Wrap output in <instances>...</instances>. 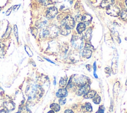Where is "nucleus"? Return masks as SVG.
I'll use <instances>...</instances> for the list:
<instances>
[{
  "instance_id": "obj_23",
  "label": "nucleus",
  "mask_w": 127,
  "mask_h": 113,
  "mask_svg": "<svg viewBox=\"0 0 127 113\" xmlns=\"http://www.w3.org/2000/svg\"><path fill=\"white\" fill-rule=\"evenodd\" d=\"M59 103L60 104V105H64L66 102V99L65 97L61 98L59 100Z\"/></svg>"
},
{
  "instance_id": "obj_17",
  "label": "nucleus",
  "mask_w": 127,
  "mask_h": 113,
  "mask_svg": "<svg viewBox=\"0 0 127 113\" xmlns=\"http://www.w3.org/2000/svg\"><path fill=\"white\" fill-rule=\"evenodd\" d=\"M40 35L42 37H46L48 36H49V32L48 28L42 30L40 32Z\"/></svg>"
},
{
  "instance_id": "obj_11",
  "label": "nucleus",
  "mask_w": 127,
  "mask_h": 113,
  "mask_svg": "<svg viewBox=\"0 0 127 113\" xmlns=\"http://www.w3.org/2000/svg\"><path fill=\"white\" fill-rule=\"evenodd\" d=\"M82 56L84 58L89 59L90 58V56L92 54V51L91 50L87 49H85L82 52Z\"/></svg>"
},
{
  "instance_id": "obj_5",
  "label": "nucleus",
  "mask_w": 127,
  "mask_h": 113,
  "mask_svg": "<svg viewBox=\"0 0 127 113\" xmlns=\"http://www.w3.org/2000/svg\"><path fill=\"white\" fill-rule=\"evenodd\" d=\"M58 14V10L55 7L50 8L46 11V16L48 19L53 18Z\"/></svg>"
},
{
  "instance_id": "obj_22",
  "label": "nucleus",
  "mask_w": 127,
  "mask_h": 113,
  "mask_svg": "<svg viewBox=\"0 0 127 113\" xmlns=\"http://www.w3.org/2000/svg\"><path fill=\"white\" fill-rule=\"evenodd\" d=\"M85 109L88 112H91L92 110V106L91 105V104L90 103H86L85 104Z\"/></svg>"
},
{
  "instance_id": "obj_12",
  "label": "nucleus",
  "mask_w": 127,
  "mask_h": 113,
  "mask_svg": "<svg viewBox=\"0 0 127 113\" xmlns=\"http://www.w3.org/2000/svg\"><path fill=\"white\" fill-rule=\"evenodd\" d=\"M86 25L83 22H79L77 27V30L79 34H81L85 29Z\"/></svg>"
},
{
  "instance_id": "obj_13",
  "label": "nucleus",
  "mask_w": 127,
  "mask_h": 113,
  "mask_svg": "<svg viewBox=\"0 0 127 113\" xmlns=\"http://www.w3.org/2000/svg\"><path fill=\"white\" fill-rule=\"evenodd\" d=\"M47 24V21L45 20H40L36 22V26L39 28H42L45 27Z\"/></svg>"
},
{
  "instance_id": "obj_7",
  "label": "nucleus",
  "mask_w": 127,
  "mask_h": 113,
  "mask_svg": "<svg viewBox=\"0 0 127 113\" xmlns=\"http://www.w3.org/2000/svg\"><path fill=\"white\" fill-rule=\"evenodd\" d=\"M75 82L77 86L81 87L86 84V77L84 76L79 77L75 79Z\"/></svg>"
},
{
  "instance_id": "obj_27",
  "label": "nucleus",
  "mask_w": 127,
  "mask_h": 113,
  "mask_svg": "<svg viewBox=\"0 0 127 113\" xmlns=\"http://www.w3.org/2000/svg\"><path fill=\"white\" fill-rule=\"evenodd\" d=\"M65 113H74V112L72 110L67 109L65 111Z\"/></svg>"
},
{
  "instance_id": "obj_1",
  "label": "nucleus",
  "mask_w": 127,
  "mask_h": 113,
  "mask_svg": "<svg viewBox=\"0 0 127 113\" xmlns=\"http://www.w3.org/2000/svg\"><path fill=\"white\" fill-rule=\"evenodd\" d=\"M62 24L65 25L71 29L74 28L75 21L74 18L69 15H66L62 18Z\"/></svg>"
},
{
  "instance_id": "obj_29",
  "label": "nucleus",
  "mask_w": 127,
  "mask_h": 113,
  "mask_svg": "<svg viewBox=\"0 0 127 113\" xmlns=\"http://www.w3.org/2000/svg\"><path fill=\"white\" fill-rule=\"evenodd\" d=\"M94 76L96 78H98V76H97V75L96 74V73H95V72H94Z\"/></svg>"
},
{
  "instance_id": "obj_25",
  "label": "nucleus",
  "mask_w": 127,
  "mask_h": 113,
  "mask_svg": "<svg viewBox=\"0 0 127 113\" xmlns=\"http://www.w3.org/2000/svg\"><path fill=\"white\" fill-rule=\"evenodd\" d=\"M96 113H104V109H102V108H99L98 111L96 112Z\"/></svg>"
},
{
  "instance_id": "obj_31",
  "label": "nucleus",
  "mask_w": 127,
  "mask_h": 113,
  "mask_svg": "<svg viewBox=\"0 0 127 113\" xmlns=\"http://www.w3.org/2000/svg\"><path fill=\"white\" fill-rule=\"evenodd\" d=\"M125 3H126V5L127 6V0H125Z\"/></svg>"
},
{
  "instance_id": "obj_15",
  "label": "nucleus",
  "mask_w": 127,
  "mask_h": 113,
  "mask_svg": "<svg viewBox=\"0 0 127 113\" xmlns=\"http://www.w3.org/2000/svg\"><path fill=\"white\" fill-rule=\"evenodd\" d=\"M91 28H89L86 31L85 33V40L86 41H89L91 38Z\"/></svg>"
},
{
  "instance_id": "obj_9",
  "label": "nucleus",
  "mask_w": 127,
  "mask_h": 113,
  "mask_svg": "<svg viewBox=\"0 0 127 113\" xmlns=\"http://www.w3.org/2000/svg\"><path fill=\"white\" fill-rule=\"evenodd\" d=\"M114 2H115L114 0H103L101 3V6L103 8H108L113 5Z\"/></svg>"
},
{
  "instance_id": "obj_21",
  "label": "nucleus",
  "mask_w": 127,
  "mask_h": 113,
  "mask_svg": "<svg viewBox=\"0 0 127 113\" xmlns=\"http://www.w3.org/2000/svg\"><path fill=\"white\" fill-rule=\"evenodd\" d=\"M5 54L4 45L3 44H0V56H2Z\"/></svg>"
},
{
  "instance_id": "obj_2",
  "label": "nucleus",
  "mask_w": 127,
  "mask_h": 113,
  "mask_svg": "<svg viewBox=\"0 0 127 113\" xmlns=\"http://www.w3.org/2000/svg\"><path fill=\"white\" fill-rule=\"evenodd\" d=\"M106 13L111 16H118L120 13V10L117 5H112L111 7L107 8Z\"/></svg>"
},
{
  "instance_id": "obj_3",
  "label": "nucleus",
  "mask_w": 127,
  "mask_h": 113,
  "mask_svg": "<svg viewBox=\"0 0 127 113\" xmlns=\"http://www.w3.org/2000/svg\"><path fill=\"white\" fill-rule=\"evenodd\" d=\"M72 43L73 46L75 48L80 49L83 47V41L81 38L79 36H73L72 40Z\"/></svg>"
},
{
  "instance_id": "obj_19",
  "label": "nucleus",
  "mask_w": 127,
  "mask_h": 113,
  "mask_svg": "<svg viewBox=\"0 0 127 113\" xmlns=\"http://www.w3.org/2000/svg\"><path fill=\"white\" fill-rule=\"evenodd\" d=\"M100 101H101V98L100 96H98L97 94H96V95H95L94 96V97H93V102L96 104H98L100 103Z\"/></svg>"
},
{
  "instance_id": "obj_6",
  "label": "nucleus",
  "mask_w": 127,
  "mask_h": 113,
  "mask_svg": "<svg viewBox=\"0 0 127 113\" xmlns=\"http://www.w3.org/2000/svg\"><path fill=\"white\" fill-rule=\"evenodd\" d=\"M90 86L88 84H85L80 87V88L77 92V94L79 96H81L83 94H85L90 91Z\"/></svg>"
},
{
  "instance_id": "obj_18",
  "label": "nucleus",
  "mask_w": 127,
  "mask_h": 113,
  "mask_svg": "<svg viewBox=\"0 0 127 113\" xmlns=\"http://www.w3.org/2000/svg\"><path fill=\"white\" fill-rule=\"evenodd\" d=\"M121 17L124 20H127V10L124 9L121 12Z\"/></svg>"
},
{
  "instance_id": "obj_4",
  "label": "nucleus",
  "mask_w": 127,
  "mask_h": 113,
  "mask_svg": "<svg viewBox=\"0 0 127 113\" xmlns=\"http://www.w3.org/2000/svg\"><path fill=\"white\" fill-rule=\"evenodd\" d=\"M77 21L80 22H83L84 23H87L89 24L91 21V16L88 14H85L84 15H80L77 16Z\"/></svg>"
},
{
  "instance_id": "obj_28",
  "label": "nucleus",
  "mask_w": 127,
  "mask_h": 113,
  "mask_svg": "<svg viewBox=\"0 0 127 113\" xmlns=\"http://www.w3.org/2000/svg\"><path fill=\"white\" fill-rule=\"evenodd\" d=\"M93 69H94V72H95V71H96V62H94V64L93 65Z\"/></svg>"
},
{
  "instance_id": "obj_24",
  "label": "nucleus",
  "mask_w": 127,
  "mask_h": 113,
  "mask_svg": "<svg viewBox=\"0 0 127 113\" xmlns=\"http://www.w3.org/2000/svg\"><path fill=\"white\" fill-rule=\"evenodd\" d=\"M14 32H15V34L16 35V37L17 40H18V32H17V26L16 25L14 26Z\"/></svg>"
},
{
  "instance_id": "obj_8",
  "label": "nucleus",
  "mask_w": 127,
  "mask_h": 113,
  "mask_svg": "<svg viewBox=\"0 0 127 113\" xmlns=\"http://www.w3.org/2000/svg\"><path fill=\"white\" fill-rule=\"evenodd\" d=\"M60 31L61 33L63 35H68L71 32V29L65 25L62 24L60 28Z\"/></svg>"
},
{
  "instance_id": "obj_26",
  "label": "nucleus",
  "mask_w": 127,
  "mask_h": 113,
  "mask_svg": "<svg viewBox=\"0 0 127 113\" xmlns=\"http://www.w3.org/2000/svg\"><path fill=\"white\" fill-rule=\"evenodd\" d=\"M86 67L88 71L89 72H90V71H91V66H90V65H86Z\"/></svg>"
},
{
  "instance_id": "obj_33",
  "label": "nucleus",
  "mask_w": 127,
  "mask_h": 113,
  "mask_svg": "<svg viewBox=\"0 0 127 113\" xmlns=\"http://www.w3.org/2000/svg\"></svg>"
},
{
  "instance_id": "obj_20",
  "label": "nucleus",
  "mask_w": 127,
  "mask_h": 113,
  "mask_svg": "<svg viewBox=\"0 0 127 113\" xmlns=\"http://www.w3.org/2000/svg\"><path fill=\"white\" fill-rule=\"evenodd\" d=\"M67 82V78H66V79L61 78L60 81V85L61 87H64L66 85Z\"/></svg>"
},
{
  "instance_id": "obj_16",
  "label": "nucleus",
  "mask_w": 127,
  "mask_h": 113,
  "mask_svg": "<svg viewBox=\"0 0 127 113\" xmlns=\"http://www.w3.org/2000/svg\"><path fill=\"white\" fill-rule=\"evenodd\" d=\"M51 109L56 112H58L60 109V106L56 103H53L50 106Z\"/></svg>"
},
{
  "instance_id": "obj_32",
  "label": "nucleus",
  "mask_w": 127,
  "mask_h": 113,
  "mask_svg": "<svg viewBox=\"0 0 127 113\" xmlns=\"http://www.w3.org/2000/svg\"><path fill=\"white\" fill-rule=\"evenodd\" d=\"M126 85H127V81H126Z\"/></svg>"
},
{
  "instance_id": "obj_14",
  "label": "nucleus",
  "mask_w": 127,
  "mask_h": 113,
  "mask_svg": "<svg viewBox=\"0 0 127 113\" xmlns=\"http://www.w3.org/2000/svg\"><path fill=\"white\" fill-rule=\"evenodd\" d=\"M96 92L95 91L91 90V91H89L87 93L85 94V95L84 96V98L86 99H90L92 98H93L94 96L96 95Z\"/></svg>"
},
{
  "instance_id": "obj_30",
  "label": "nucleus",
  "mask_w": 127,
  "mask_h": 113,
  "mask_svg": "<svg viewBox=\"0 0 127 113\" xmlns=\"http://www.w3.org/2000/svg\"><path fill=\"white\" fill-rule=\"evenodd\" d=\"M48 113H54V112L53 111L51 110V111H50Z\"/></svg>"
},
{
  "instance_id": "obj_10",
  "label": "nucleus",
  "mask_w": 127,
  "mask_h": 113,
  "mask_svg": "<svg viewBox=\"0 0 127 113\" xmlns=\"http://www.w3.org/2000/svg\"><path fill=\"white\" fill-rule=\"evenodd\" d=\"M68 95V92L66 89L61 88L56 93V96L59 98L66 97Z\"/></svg>"
}]
</instances>
